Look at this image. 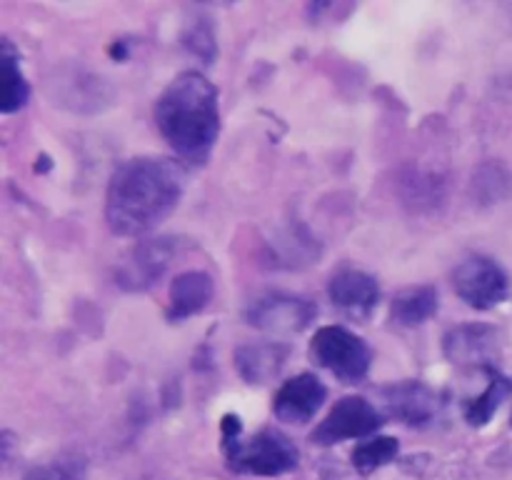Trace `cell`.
<instances>
[{"mask_svg": "<svg viewBox=\"0 0 512 480\" xmlns=\"http://www.w3.org/2000/svg\"><path fill=\"white\" fill-rule=\"evenodd\" d=\"M185 188L183 165L170 158H133L113 173L105 220L123 238H138L163 223Z\"/></svg>", "mask_w": 512, "mask_h": 480, "instance_id": "obj_1", "label": "cell"}, {"mask_svg": "<svg viewBox=\"0 0 512 480\" xmlns=\"http://www.w3.org/2000/svg\"><path fill=\"white\" fill-rule=\"evenodd\" d=\"M155 123L175 153L203 160L220 130L218 90L195 70L178 75L155 103Z\"/></svg>", "mask_w": 512, "mask_h": 480, "instance_id": "obj_2", "label": "cell"}, {"mask_svg": "<svg viewBox=\"0 0 512 480\" xmlns=\"http://www.w3.org/2000/svg\"><path fill=\"white\" fill-rule=\"evenodd\" d=\"M225 458L235 473L248 475H285L298 468L300 455L298 448L285 438L283 433L275 430H263L250 438H233L223 440Z\"/></svg>", "mask_w": 512, "mask_h": 480, "instance_id": "obj_3", "label": "cell"}, {"mask_svg": "<svg viewBox=\"0 0 512 480\" xmlns=\"http://www.w3.org/2000/svg\"><path fill=\"white\" fill-rule=\"evenodd\" d=\"M310 355L320 368L330 370L345 383H358L370 368V348L363 338L343 325H325L310 343Z\"/></svg>", "mask_w": 512, "mask_h": 480, "instance_id": "obj_4", "label": "cell"}, {"mask_svg": "<svg viewBox=\"0 0 512 480\" xmlns=\"http://www.w3.org/2000/svg\"><path fill=\"white\" fill-rule=\"evenodd\" d=\"M453 285L460 300L475 310H490L508 298V275L485 255H473L453 270Z\"/></svg>", "mask_w": 512, "mask_h": 480, "instance_id": "obj_5", "label": "cell"}, {"mask_svg": "<svg viewBox=\"0 0 512 480\" xmlns=\"http://www.w3.org/2000/svg\"><path fill=\"white\" fill-rule=\"evenodd\" d=\"M383 425V415L365 398L350 395L333 405L323 423L313 430L310 440L318 445H335L348 438H365Z\"/></svg>", "mask_w": 512, "mask_h": 480, "instance_id": "obj_6", "label": "cell"}, {"mask_svg": "<svg viewBox=\"0 0 512 480\" xmlns=\"http://www.w3.org/2000/svg\"><path fill=\"white\" fill-rule=\"evenodd\" d=\"M313 318L315 305L288 293H268L248 308V323L275 335L298 333V330L308 328Z\"/></svg>", "mask_w": 512, "mask_h": 480, "instance_id": "obj_7", "label": "cell"}, {"mask_svg": "<svg viewBox=\"0 0 512 480\" xmlns=\"http://www.w3.org/2000/svg\"><path fill=\"white\" fill-rule=\"evenodd\" d=\"M175 258V240L173 238H153L143 240L133 253L125 258L118 270V285L123 290H148L158 283L170 268Z\"/></svg>", "mask_w": 512, "mask_h": 480, "instance_id": "obj_8", "label": "cell"}, {"mask_svg": "<svg viewBox=\"0 0 512 480\" xmlns=\"http://www.w3.org/2000/svg\"><path fill=\"white\" fill-rule=\"evenodd\" d=\"M325 398H328V388L323 380L315 378L313 373H303L285 380V385L275 395L273 410L283 423H308L323 408Z\"/></svg>", "mask_w": 512, "mask_h": 480, "instance_id": "obj_9", "label": "cell"}, {"mask_svg": "<svg viewBox=\"0 0 512 480\" xmlns=\"http://www.w3.org/2000/svg\"><path fill=\"white\" fill-rule=\"evenodd\" d=\"M383 395L390 415L403 420L405 425H413V428H425L438 415V395L418 380L390 385Z\"/></svg>", "mask_w": 512, "mask_h": 480, "instance_id": "obj_10", "label": "cell"}, {"mask_svg": "<svg viewBox=\"0 0 512 480\" xmlns=\"http://www.w3.org/2000/svg\"><path fill=\"white\" fill-rule=\"evenodd\" d=\"M330 300L345 313L363 318L380 300L378 280L363 270H343L330 280Z\"/></svg>", "mask_w": 512, "mask_h": 480, "instance_id": "obj_11", "label": "cell"}, {"mask_svg": "<svg viewBox=\"0 0 512 480\" xmlns=\"http://www.w3.org/2000/svg\"><path fill=\"white\" fill-rule=\"evenodd\" d=\"M168 318L185 320L208 308L213 300V278L203 270H185L170 283Z\"/></svg>", "mask_w": 512, "mask_h": 480, "instance_id": "obj_12", "label": "cell"}, {"mask_svg": "<svg viewBox=\"0 0 512 480\" xmlns=\"http://www.w3.org/2000/svg\"><path fill=\"white\" fill-rule=\"evenodd\" d=\"M290 348L280 343L243 345L235 350V368L250 385L270 383L283 370Z\"/></svg>", "mask_w": 512, "mask_h": 480, "instance_id": "obj_13", "label": "cell"}, {"mask_svg": "<svg viewBox=\"0 0 512 480\" xmlns=\"http://www.w3.org/2000/svg\"><path fill=\"white\" fill-rule=\"evenodd\" d=\"M495 343V330L488 325H463L445 335V355L453 363H480L490 355Z\"/></svg>", "mask_w": 512, "mask_h": 480, "instance_id": "obj_14", "label": "cell"}, {"mask_svg": "<svg viewBox=\"0 0 512 480\" xmlns=\"http://www.w3.org/2000/svg\"><path fill=\"white\" fill-rule=\"evenodd\" d=\"M438 310V293L433 285H418L395 295L390 315L398 325H423Z\"/></svg>", "mask_w": 512, "mask_h": 480, "instance_id": "obj_15", "label": "cell"}, {"mask_svg": "<svg viewBox=\"0 0 512 480\" xmlns=\"http://www.w3.org/2000/svg\"><path fill=\"white\" fill-rule=\"evenodd\" d=\"M512 193V173L500 163H483L470 180V195L475 203H503Z\"/></svg>", "mask_w": 512, "mask_h": 480, "instance_id": "obj_16", "label": "cell"}, {"mask_svg": "<svg viewBox=\"0 0 512 480\" xmlns=\"http://www.w3.org/2000/svg\"><path fill=\"white\" fill-rule=\"evenodd\" d=\"M0 63H3V100H0V110L3 113H15V110H20L28 103L30 88L25 83L23 73H20L18 53H15L10 40H3V58H0Z\"/></svg>", "mask_w": 512, "mask_h": 480, "instance_id": "obj_17", "label": "cell"}, {"mask_svg": "<svg viewBox=\"0 0 512 480\" xmlns=\"http://www.w3.org/2000/svg\"><path fill=\"white\" fill-rule=\"evenodd\" d=\"M400 453V445L393 435H380V438L365 440L358 448L353 450V465L358 473L370 475L373 470L383 468L390 460H395V455Z\"/></svg>", "mask_w": 512, "mask_h": 480, "instance_id": "obj_18", "label": "cell"}, {"mask_svg": "<svg viewBox=\"0 0 512 480\" xmlns=\"http://www.w3.org/2000/svg\"><path fill=\"white\" fill-rule=\"evenodd\" d=\"M510 390H512L510 380L503 378L500 373H493V370H490L488 390H485L483 395H478V398L468 405V410H465L470 425H475V428H478V425L488 423V420L495 415V410L500 408V403L508 398Z\"/></svg>", "mask_w": 512, "mask_h": 480, "instance_id": "obj_19", "label": "cell"}, {"mask_svg": "<svg viewBox=\"0 0 512 480\" xmlns=\"http://www.w3.org/2000/svg\"><path fill=\"white\" fill-rule=\"evenodd\" d=\"M85 463L80 458H58L53 463L35 465L25 480H83Z\"/></svg>", "mask_w": 512, "mask_h": 480, "instance_id": "obj_20", "label": "cell"}, {"mask_svg": "<svg viewBox=\"0 0 512 480\" xmlns=\"http://www.w3.org/2000/svg\"><path fill=\"white\" fill-rule=\"evenodd\" d=\"M185 45H188L195 55L208 60V63L215 58V40L213 33L208 30V25H195V28L185 35Z\"/></svg>", "mask_w": 512, "mask_h": 480, "instance_id": "obj_21", "label": "cell"}, {"mask_svg": "<svg viewBox=\"0 0 512 480\" xmlns=\"http://www.w3.org/2000/svg\"><path fill=\"white\" fill-rule=\"evenodd\" d=\"M510 425H512V415H510Z\"/></svg>", "mask_w": 512, "mask_h": 480, "instance_id": "obj_22", "label": "cell"}]
</instances>
